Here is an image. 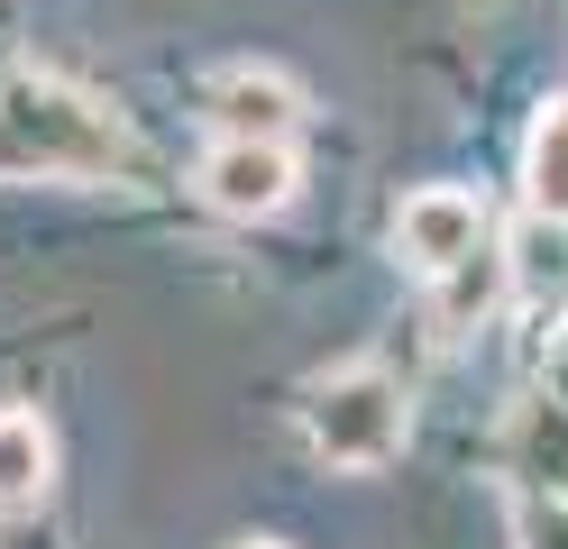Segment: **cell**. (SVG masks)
Instances as JSON below:
<instances>
[{
	"instance_id": "1",
	"label": "cell",
	"mask_w": 568,
	"mask_h": 549,
	"mask_svg": "<svg viewBox=\"0 0 568 549\" xmlns=\"http://www.w3.org/2000/svg\"><path fill=\"white\" fill-rule=\"evenodd\" d=\"M120 120L92 110L83 92L47 83V73H19L0 83V165H47V174H101L120 165Z\"/></svg>"
},
{
	"instance_id": "2",
	"label": "cell",
	"mask_w": 568,
	"mask_h": 549,
	"mask_svg": "<svg viewBox=\"0 0 568 549\" xmlns=\"http://www.w3.org/2000/svg\"><path fill=\"white\" fill-rule=\"evenodd\" d=\"M303 430H312V449L331 467H385L404 449V385L385 366H339V376L312 385Z\"/></svg>"
},
{
	"instance_id": "3",
	"label": "cell",
	"mask_w": 568,
	"mask_h": 549,
	"mask_svg": "<svg viewBox=\"0 0 568 549\" xmlns=\"http://www.w3.org/2000/svg\"><path fill=\"white\" fill-rule=\"evenodd\" d=\"M395 247H404V266L422 275H468L477 256H486V202L477 193H458V183H432V193H413L395 211Z\"/></svg>"
},
{
	"instance_id": "4",
	"label": "cell",
	"mask_w": 568,
	"mask_h": 549,
	"mask_svg": "<svg viewBox=\"0 0 568 549\" xmlns=\"http://www.w3.org/2000/svg\"><path fill=\"white\" fill-rule=\"evenodd\" d=\"M202 202L211 211H230V220H275L284 202H294V183H303V165H294V146H257V138H221L202 156Z\"/></svg>"
},
{
	"instance_id": "5",
	"label": "cell",
	"mask_w": 568,
	"mask_h": 549,
	"mask_svg": "<svg viewBox=\"0 0 568 549\" xmlns=\"http://www.w3.org/2000/svg\"><path fill=\"white\" fill-rule=\"evenodd\" d=\"M211 120H221V138H257V146H294L303 129V92L284 83V73L266 64H239L211 83Z\"/></svg>"
},
{
	"instance_id": "6",
	"label": "cell",
	"mask_w": 568,
	"mask_h": 549,
	"mask_svg": "<svg viewBox=\"0 0 568 549\" xmlns=\"http://www.w3.org/2000/svg\"><path fill=\"white\" fill-rule=\"evenodd\" d=\"M495 467H505L523 495H568V403H550V394L514 403L505 439H495Z\"/></svg>"
},
{
	"instance_id": "7",
	"label": "cell",
	"mask_w": 568,
	"mask_h": 549,
	"mask_svg": "<svg viewBox=\"0 0 568 549\" xmlns=\"http://www.w3.org/2000/svg\"><path fill=\"white\" fill-rule=\"evenodd\" d=\"M505 275H514L523 303H568V220L531 211L514 230V247H505Z\"/></svg>"
},
{
	"instance_id": "8",
	"label": "cell",
	"mask_w": 568,
	"mask_h": 549,
	"mask_svg": "<svg viewBox=\"0 0 568 549\" xmlns=\"http://www.w3.org/2000/svg\"><path fill=\"white\" fill-rule=\"evenodd\" d=\"M55 476V439L38 413H0V512H28Z\"/></svg>"
},
{
	"instance_id": "9",
	"label": "cell",
	"mask_w": 568,
	"mask_h": 549,
	"mask_svg": "<svg viewBox=\"0 0 568 549\" xmlns=\"http://www.w3.org/2000/svg\"><path fill=\"white\" fill-rule=\"evenodd\" d=\"M523 183H531V211H541V220H568V92L541 101V120H531Z\"/></svg>"
},
{
	"instance_id": "10",
	"label": "cell",
	"mask_w": 568,
	"mask_h": 549,
	"mask_svg": "<svg viewBox=\"0 0 568 549\" xmlns=\"http://www.w3.org/2000/svg\"><path fill=\"white\" fill-rule=\"evenodd\" d=\"M514 549H568V495H523Z\"/></svg>"
},
{
	"instance_id": "11",
	"label": "cell",
	"mask_w": 568,
	"mask_h": 549,
	"mask_svg": "<svg viewBox=\"0 0 568 549\" xmlns=\"http://www.w3.org/2000/svg\"><path fill=\"white\" fill-rule=\"evenodd\" d=\"M550 403H568V339L550 348Z\"/></svg>"
},
{
	"instance_id": "12",
	"label": "cell",
	"mask_w": 568,
	"mask_h": 549,
	"mask_svg": "<svg viewBox=\"0 0 568 549\" xmlns=\"http://www.w3.org/2000/svg\"><path fill=\"white\" fill-rule=\"evenodd\" d=\"M239 549H284V540H239Z\"/></svg>"
}]
</instances>
